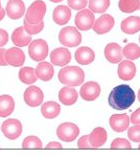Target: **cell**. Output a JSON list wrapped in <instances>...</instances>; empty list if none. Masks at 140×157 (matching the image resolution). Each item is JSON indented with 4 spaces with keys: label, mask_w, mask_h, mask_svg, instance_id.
<instances>
[{
    "label": "cell",
    "mask_w": 140,
    "mask_h": 157,
    "mask_svg": "<svg viewBox=\"0 0 140 157\" xmlns=\"http://www.w3.org/2000/svg\"><path fill=\"white\" fill-rule=\"evenodd\" d=\"M46 13V4L42 0H36L28 6L25 14V20L28 23L37 24L43 21Z\"/></svg>",
    "instance_id": "4"
},
{
    "label": "cell",
    "mask_w": 140,
    "mask_h": 157,
    "mask_svg": "<svg viewBox=\"0 0 140 157\" xmlns=\"http://www.w3.org/2000/svg\"><path fill=\"white\" fill-rule=\"evenodd\" d=\"M50 61L55 66H65L71 61L70 50L64 48V47L55 48L50 54Z\"/></svg>",
    "instance_id": "12"
},
{
    "label": "cell",
    "mask_w": 140,
    "mask_h": 157,
    "mask_svg": "<svg viewBox=\"0 0 140 157\" xmlns=\"http://www.w3.org/2000/svg\"><path fill=\"white\" fill-rule=\"evenodd\" d=\"M19 78L23 84H34L38 78L36 69L32 67H22L19 71Z\"/></svg>",
    "instance_id": "27"
},
{
    "label": "cell",
    "mask_w": 140,
    "mask_h": 157,
    "mask_svg": "<svg viewBox=\"0 0 140 157\" xmlns=\"http://www.w3.org/2000/svg\"><path fill=\"white\" fill-rule=\"evenodd\" d=\"M23 27H24L25 32H26L27 34H29L30 36H32V35H37V34H39V33H41L43 29H44V22L41 21L40 23L32 24V23H28V22L24 19Z\"/></svg>",
    "instance_id": "32"
},
{
    "label": "cell",
    "mask_w": 140,
    "mask_h": 157,
    "mask_svg": "<svg viewBox=\"0 0 140 157\" xmlns=\"http://www.w3.org/2000/svg\"><path fill=\"white\" fill-rule=\"evenodd\" d=\"M24 102L29 107H37L43 103V95L42 90L37 86H29L26 90L24 91Z\"/></svg>",
    "instance_id": "8"
},
{
    "label": "cell",
    "mask_w": 140,
    "mask_h": 157,
    "mask_svg": "<svg viewBox=\"0 0 140 157\" xmlns=\"http://www.w3.org/2000/svg\"><path fill=\"white\" fill-rule=\"evenodd\" d=\"M80 94L83 100L87 101V102L95 101L100 94V86L98 83L93 82V81L87 82L81 87Z\"/></svg>",
    "instance_id": "10"
},
{
    "label": "cell",
    "mask_w": 140,
    "mask_h": 157,
    "mask_svg": "<svg viewBox=\"0 0 140 157\" xmlns=\"http://www.w3.org/2000/svg\"><path fill=\"white\" fill-rule=\"evenodd\" d=\"M0 10H1V2H0Z\"/></svg>",
    "instance_id": "44"
},
{
    "label": "cell",
    "mask_w": 140,
    "mask_h": 157,
    "mask_svg": "<svg viewBox=\"0 0 140 157\" xmlns=\"http://www.w3.org/2000/svg\"><path fill=\"white\" fill-rule=\"evenodd\" d=\"M6 10H3V9H1L0 10V21H1L2 19L4 18V16H6Z\"/></svg>",
    "instance_id": "41"
},
{
    "label": "cell",
    "mask_w": 140,
    "mask_h": 157,
    "mask_svg": "<svg viewBox=\"0 0 140 157\" xmlns=\"http://www.w3.org/2000/svg\"><path fill=\"white\" fill-rule=\"evenodd\" d=\"M118 77L123 81H130L136 75V66L132 61L123 60L119 62L118 68H117Z\"/></svg>",
    "instance_id": "14"
},
{
    "label": "cell",
    "mask_w": 140,
    "mask_h": 157,
    "mask_svg": "<svg viewBox=\"0 0 140 157\" xmlns=\"http://www.w3.org/2000/svg\"><path fill=\"white\" fill-rule=\"evenodd\" d=\"M135 92L129 85L123 84L114 87L109 94V105L115 110L129 109L135 102Z\"/></svg>",
    "instance_id": "1"
},
{
    "label": "cell",
    "mask_w": 140,
    "mask_h": 157,
    "mask_svg": "<svg viewBox=\"0 0 140 157\" xmlns=\"http://www.w3.org/2000/svg\"><path fill=\"white\" fill-rule=\"evenodd\" d=\"M12 41L16 46L24 47L32 42V36L25 32L23 26L17 27L12 34Z\"/></svg>",
    "instance_id": "19"
},
{
    "label": "cell",
    "mask_w": 140,
    "mask_h": 157,
    "mask_svg": "<svg viewBox=\"0 0 140 157\" xmlns=\"http://www.w3.org/2000/svg\"><path fill=\"white\" fill-rule=\"evenodd\" d=\"M108 138V134L105 128L97 127L93 129L92 132L89 134V143L91 145V148H100L105 145Z\"/></svg>",
    "instance_id": "17"
},
{
    "label": "cell",
    "mask_w": 140,
    "mask_h": 157,
    "mask_svg": "<svg viewBox=\"0 0 140 157\" xmlns=\"http://www.w3.org/2000/svg\"><path fill=\"white\" fill-rule=\"evenodd\" d=\"M95 59V54L91 48L87 46L80 47L75 52V61L81 65H88Z\"/></svg>",
    "instance_id": "22"
},
{
    "label": "cell",
    "mask_w": 140,
    "mask_h": 157,
    "mask_svg": "<svg viewBox=\"0 0 140 157\" xmlns=\"http://www.w3.org/2000/svg\"><path fill=\"white\" fill-rule=\"evenodd\" d=\"M78 92L74 88L66 86V87L62 88L59 92V100L61 101V103L64 104L66 106H71L73 104L76 103L78 101Z\"/></svg>",
    "instance_id": "21"
},
{
    "label": "cell",
    "mask_w": 140,
    "mask_h": 157,
    "mask_svg": "<svg viewBox=\"0 0 140 157\" xmlns=\"http://www.w3.org/2000/svg\"><path fill=\"white\" fill-rule=\"evenodd\" d=\"M78 147L80 149H90L91 145H90V143H89V135H84L78 139Z\"/></svg>",
    "instance_id": "36"
},
{
    "label": "cell",
    "mask_w": 140,
    "mask_h": 157,
    "mask_svg": "<svg viewBox=\"0 0 140 157\" xmlns=\"http://www.w3.org/2000/svg\"><path fill=\"white\" fill-rule=\"evenodd\" d=\"M15 101L11 95H0V117H7L14 112Z\"/></svg>",
    "instance_id": "24"
},
{
    "label": "cell",
    "mask_w": 140,
    "mask_h": 157,
    "mask_svg": "<svg viewBox=\"0 0 140 157\" xmlns=\"http://www.w3.org/2000/svg\"><path fill=\"white\" fill-rule=\"evenodd\" d=\"M6 49L0 48V66H7L9 65V63L6 62Z\"/></svg>",
    "instance_id": "39"
},
{
    "label": "cell",
    "mask_w": 140,
    "mask_h": 157,
    "mask_svg": "<svg viewBox=\"0 0 140 157\" xmlns=\"http://www.w3.org/2000/svg\"><path fill=\"white\" fill-rule=\"evenodd\" d=\"M110 127L115 132H123L128 130L130 125V117L127 113L123 114H113L109 120Z\"/></svg>",
    "instance_id": "15"
},
{
    "label": "cell",
    "mask_w": 140,
    "mask_h": 157,
    "mask_svg": "<svg viewBox=\"0 0 140 157\" xmlns=\"http://www.w3.org/2000/svg\"><path fill=\"white\" fill-rule=\"evenodd\" d=\"M105 57L112 64L119 63L123 60V48L117 43H109L105 48Z\"/></svg>",
    "instance_id": "18"
},
{
    "label": "cell",
    "mask_w": 140,
    "mask_h": 157,
    "mask_svg": "<svg viewBox=\"0 0 140 157\" xmlns=\"http://www.w3.org/2000/svg\"><path fill=\"white\" fill-rule=\"evenodd\" d=\"M138 101L140 102V89H139V91H138Z\"/></svg>",
    "instance_id": "43"
},
{
    "label": "cell",
    "mask_w": 140,
    "mask_h": 157,
    "mask_svg": "<svg viewBox=\"0 0 140 157\" xmlns=\"http://www.w3.org/2000/svg\"><path fill=\"white\" fill-rule=\"evenodd\" d=\"M139 42H140V37H139Z\"/></svg>",
    "instance_id": "46"
},
{
    "label": "cell",
    "mask_w": 140,
    "mask_h": 157,
    "mask_svg": "<svg viewBox=\"0 0 140 157\" xmlns=\"http://www.w3.org/2000/svg\"><path fill=\"white\" fill-rule=\"evenodd\" d=\"M71 18V11L66 6H59L53 10L52 19L58 25H65Z\"/></svg>",
    "instance_id": "20"
},
{
    "label": "cell",
    "mask_w": 140,
    "mask_h": 157,
    "mask_svg": "<svg viewBox=\"0 0 140 157\" xmlns=\"http://www.w3.org/2000/svg\"><path fill=\"white\" fill-rule=\"evenodd\" d=\"M51 2H55V3H58V2H61V1H63V0H50Z\"/></svg>",
    "instance_id": "42"
},
{
    "label": "cell",
    "mask_w": 140,
    "mask_h": 157,
    "mask_svg": "<svg viewBox=\"0 0 140 157\" xmlns=\"http://www.w3.org/2000/svg\"><path fill=\"white\" fill-rule=\"evenodd\" d=\"M62 148H63L62 145L60 143H57V141H50L46 146V149H62Z\"/></svg>",
    "instance_id": "40"
},
{
    "label": "cell",
    "mask_w": 140,
    "mask_h": 157,
    "mask_svg": "<svg viewBox=\"0 0 140 157\" xmlns=\"http://www.w3.org/2000/svg\"><path fill=\"white\" fill-rule=\"evenodd\" d=\"M59 41L66 47H75L82 43V35L75 27L66 26L61 29L59 34Z\"/></svg>",
    "instance_id": "3"
},
{
    "label": "cell",
    "mask_w": 140,
    "mask_h": 157,
    "mask_svg": "<svg viewBox=\"0 0 140 157\" xmlns=\"http://www.w3.org/2000/svg\"><path fill=\"white\" fill-rule=\"evenodd\" d=\"M61 112V106L55 102H46L42 104L41 113L45 118H55Z\"/></svg>",
    "instance_id": "26"
},
{
    "label": "cell",
    "mask_w": 140,
    "mask_h": 157,
    "mask_svg": "<svg viewBox=\"0 0 140 157\" xmlns=\"http://www.w3.org/2000/svg\"><path fill=\"white\" fill-rule=\"evenodd\" d=\"M36 73H37L38 78L44 81V82H47V81H50L53 78L55 69H53V66L50 63L41 61L36 68Z\"/></svg>",
    "instance_id": "25"
},
{
    "label": "cell",
    "mask_w": 140,
    "mask_h": 157,
    "mask_svg": "<svg viewBox=\"0 0 140 157\" xmlns=\"http://www.w3.org/2000/svg\"><path fill=\"white\" fill-rule=\"evenodd\" d=\"M1 131L3 135L9 139H17L22 133V124L16 118H9L3 121L1 126Z\"/></svg>",
    "instance_id": "7"
},
{
    "label": "cell",
    "mask_w": 140,
    "mask_h": 157,
    "mask_svg": "<svg viewBox=\"0 0 140 157\" xmlns=\"http://www.w3.org/2000/svg\"><path fill=\"white\" fill-rule=\"evenodd\" d=\"M131 144L126 138H116L112 141L111 149H131Z\"/></svg>",
    "instance_id": "34"
},
{
    "label": "cell",
    "mask_w": 140,
    "mask_h": 157,
    "mask_svg": "<svg viewBox=\"0 0 140 157\" xmlns=\"http://www.w3.org/2000/svg\"><path fill=\"white\" fill-rule=\"evenodd\" d=\"M80 134V129L73 123H63L57 129V135L62 141L71 143Z\"/></svg>",
    "instance_id": "6"
},
{
    "label": "cell",
    "mask_w": 140,
    "mask_h": 157,
    "mask_svg": "<svg viewBox=\"0 0 140 157\" xmlns=\"http://www.w3.org/2000/svg\"><path fill=\"white\" fill-rule=\"evenodd\" d=\"M68 6L70 9L75 10V11H82L87 6L88 1L87 0H67Z\"/></svg>",
    "instance_id": "35"
},
{
    "label": "cell",
    "mask_w": 140,
    "mask_h": 157,
    "mask_svg": "<svg viewBox=\"0 0 140 157\" xmlns=\"http://www.w3.org/2000/svg\"><path fill=\"white\" fill-rule=\"evenodd\" d=\"M89 9L91 12L96 14L105 13L110 6V0H89Z\"/></svg>",
    "instance_id": "28"
},
{
    "label": "cell",
    "mask_w": 140,
    "mask_h": 157,
    "mask_svg": "<svg viewBox=\"0 0 140 157\" xmlns=\"http://www.w3.org/2000/svg\"><path fill=\"white\" fill-rule=\"evenodd\" d=\"M128 136L134 143H140V126L135 125L128 128Z\"/></svg>",
    "instance_id": "33"
},
{
    "label": "cell",
    "mask_w": 140,
    "mask_h": 157,
    "mask_svg": "<svg viewBox=\"0 0 140 157\" xmlns=\"http://www.w3.org/2000/svg\"><path fill=\"white\" fill-rule=\"evenodd\" d=\"M6 58L9 65H12L14 67L22 66L25 62V55L23 50L18 47H11L9 49H6Z\"/></svg>",
    "instance_id": "16"
},
{
    "label": "cell",
    "mask_w": 140,
    "mask_h": 157,
    "mask_svg": "<svg viewBox=\"0 0 140 157\" xmlns=\"http://www.w3.org/2000/svg\"><path fill=\"white\" fill-rule=\"evenodd\" d=\"M138 148H139V149H140V144H139V147H138Z\"/></svg>",
    "instance_id": "45"
},
{
    "label": "cell",
    "mask_w": 140,
    "mask_h": 157,
    "mask_svg": "<svg viewBox=\"0 0 140 157\" xmlns=\"http://www.w3.org/2000/svg\"><path fill=\"white\" fill-rule=\"evenodd\" d=\"M94 24V14L90 10H82L75 16V25L80 30H89Z\"/></svg>",
    "instance_id": "9"
},
{
    "label": "cell",
    "mask_w": 140,
    "mask_h": 157,
    "mask_svg": "<svg viewBox=\"0 0 140 157\" xmlns=\"http://www.w3.org/2000/svg\"><path fill=\"white\" fill-rule=\"evenodd\" d=\"M118 7L123 13H133L140 10V0H119Z\"/></svg>",
    "instance_id": "29"
},
{
    "label": "cell",
    "mask_w": 140,
    "mask_h": 157,
    "mask_svg": "<svg viewBox=\"0 0 140 157\" xmlns=\"http://www.w3.org/2000/svg\"><path fill=\"white\" fill-rule=\"evenodd\" d=\"M123 56L129 60H137L140 58V47L135 43H129L123 49Z\"/></svg>",
    "instance_id": "30"
},
{
    "label": "cell",
    "mask_w": 140,
    "mask_h": 157,
    "mask_svg": "<svg viewBox=\"0 0 140 157\" xmlns=\"http://www.w3.org/2000/svg\"><path fill=\"white\" fill-rule=\"evenodd\" d=\"M43 145L41 139L34 135L27 136L22 141V148L23 149H41Z\"/></svg>",
    "instance_id": "31"
},
{
    "label": "cell",
    "mask_w": 140,
    "mask_h": 157,
    "mask_svg": "<svg viewBox=\"0 0 140 157\" xmlns=\"http://www.w3.org/2000/svg\"><path fill=\"white\" fill-rule=\"evenodd\" d=\"M114 23H115V20L111 15L104 14L101 15L99 18L94 22L92 29L95 32V34L97 35H104L109 33L110 30L113 29Z\"/></svg>",
    "instance_id": "11"
},
{
    "label": "cell",
    "mask_w": 140,
    "mask_h": 157,
    "mask_svg": "<svg viewBox=\"0 0 140 157\" xmlns=\"http://www.w3.org/2000/svg\"><path fill=\"white\" fill-rule=\"evenodd\" d=\"M6 12L13 20L20 19L25 14V6L22 0H9L6 4Z\"/></svg>",
    "instance_id": "13"
},
{
    "label": "cell",
    "mask_w": 140,
    "mask_h": 157,
    "mask_svg": "<svg viewBox=\"0 0 140 157\" xmlns=\"http://www.w3.org/2000/svg\"><path fill=\"white\" fill-rule=\"evenodd\" d=\"M121 30L124 34L133 35L140 30V17L131 16L121 22Z\"/></svg>",
    "instance_id": "23"
},
{
    "label": "cell",
    "mask_w": 140,
    "mask_h": 157,
    "mask_svg": "<svg viewBox=\"0 0 140 157\" xmlns=\"http://www.w3.org/2000/svg\"><path fill=\"white\" fill-rule=\"evenodd\" d=\"M130 121L134 125H140V108L137 109L136 111H134L131 115Z\"/></svg>",
    "instance_id": "37"
},
{
    "label": "cell",
    "mask_w": 140,
    "mask_h": 157,
    "mask_svg": "<svg viewBox=\"0 0 140 157\" xmlns=\"http://www.w3.org/2000/svg\"><path fill=\"white\" fill-rule=\"evenodd\" d=\"M59 81L69 87H75L83 84L85 80V72L81 67L67 66L59 71Z\"/></svg>",
    "instance_id": "2"
},
{
    "label": "cell",
    "mask_w": 140,
    "mask_h": 157,
    "mask_svg": "<svg viewBox=\"0 0 140 157\" xmlns=\"http://www.w3.org/2000/svg\"><path fill=\"white\" fill-rule=\"evenodd\" d=\"M9 41V34L6 33V30L0 29V47L4 46Z\"/></svg>",
    "instance_id": "38"
},
{
    "label": "cell",
    "mask_w": 140,
    "mask_h": 157,
    "mask_svg": "<svg viewBox=\"0 0 140 157\" xmlns=\"http://www.w3.org/2000/svg\"><path fill=\"white\" fill-rule=\"evenodd\" d=\"M28 55L36 62H41L48 56V44L45 40L37 39L29 43Z\"/></svg>",
    "instance_id": "5"
}]
</instances>
